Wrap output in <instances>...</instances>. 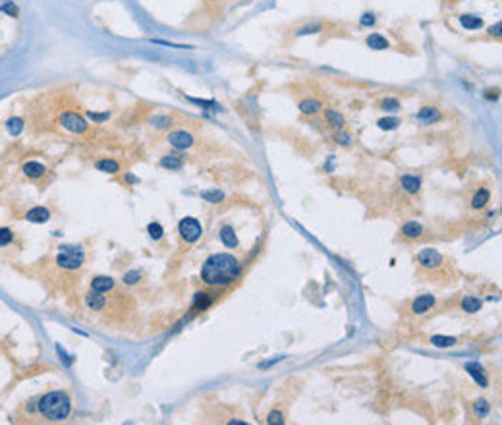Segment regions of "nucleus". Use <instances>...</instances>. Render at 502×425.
Segmentation results:
<instances>
[{"label": "nucleus", "mask_w": 502, "mask_h": 425, "mask_svg": "<svg viewBox=\"0 0 502 425\" xmlns=\"http://www.w3.org/2000/svg\"><path fill=\"white\" fill-rule=\"evenodd\" d=\"M241 265L230 253H216L211 255L201 267V278L209 286H226L239 278Z\"/></svg>", "instance_id": "f257e3e1"}, {"label": "nucleus", "mask_w": 502, "mask_h": 425, "mask_svg": "<svg viewBox=\"0 0 502 425\" xmlns=\"http://www.w3.org/2000/svg\"><path fill=\"white\" fill-rule=\"evenodd\" d=\"M37 412L52 423L66 421L72 413V398L64 390H50L37 400Z\"/></svg>", "instance_id": "f03ea898"}, {"label": "nucleus", "mask_w": 502, "mask_h": 425, "mask_svg": "<svg viewBox=\"0 0 502 425\" xmlns=\"http://www.w3.org/2000/svg\"><path fill=\"white\" fill-rule=\"evenodd\" d=\"M56 263H58V267L68 269V271L79 269L83 265V250L75 248V246H64L56 255Z\"/></svg>", "instance_id": "7ed1b4c3"}, {"label": "nucleus", "mask_w": 502, "mask_h": 425, "mask_svg": "<svg viewBox=\"0 0 502 425\" xmlns=\"http://www.w3.org/2000/svg\"><path fill=\"white\" fill-rule=\"evenodd\" d=\"M178 232H180V236L184 242H188V244H193V242H197L203 234V228H201V223L197 219H193V217H184L182 221H180V225H178Z\"/></svg>", "instance_id": "20e7f679"}, {"label": "nucleus", "mask_w": 502, "mask_h": 425, "mask_svg": "<svg viewBox=\"0 0 502 425\" xmlns=\"http://www.w3.org/2000/svg\"><path fill=\"white\" fill-rule=\"evenodd\" d=\"M60 126L64 130L72 132V134H85L89 128L87 120L81 114L74 113V111H66V113L60 114Z\"/></svg>", "instance_id": "39448f33"}, {"label": "nucleus", "mask_w": 502, "mask_h": 425, "mask_svg": "<svg viewBox=\"0 0 502 425\" xmlns=\"http://www.w3.org/2000/svg\"><path fill=\"white\" fill-rule=\"evenodd\" d=\"M168 143L178 151H186V149H191L193 147V143H195V139L193 136L186 132V130H176L172 134H168Z\"/></svg>", "instance_id": "423d86ee"}, {"label": "nucleus", "mask_w": 502, "mask_h": 425, "mask_svg": "<svg viewBox=\"0 0 502 425\" xmlns=\"http://www.w3.org/2000/svg\"><path fill=\"white\" fill-rule=\"evenodd\" d=\"M417 261L425 269H439L440 265H442V255L437 250H423L419 253Z\"/></svg>", "instance_id": "0eeeda50"}, {"label": "nucleus", "mask_w": 502, "mask_h": 425, "mask_svg": "<svg viewBox=\"0 0 502 425\" xmlns=\"http://www.w3.org/2000/svg\"><path fill=\"white\" fill-rule=\"evenodd\" d=\"M22 170H24V174L29 178V180H33V182H37L41 180L43 176L47 174V166L43 163H39V161H27V163L22 166Z\"/></svg>", "instance_id": "6e6552de"}, {"label": "nucleus", "mask_w": 502, "mask_h": 425, "mask_svg": "<svg viewBox=\"0 0 502 425\" xmlns=\"http://www.w3.org/2000/svg\"><path fill=\"white\" fill-rule=\"evenodd\" d=\"M25 221H29V223H37V225H43V223L50 221V209L43 207V205L33 207V209H29V211L25 212Z\"/></svg>", "instance_id": "1a4fd4ad"}, {"label": "nucleus", "mask_w": 502, "mask_h": 425, "mask_svg": "<svg viewBox=\"0 0 502 425\" xmlns=\"http://www.w3.org/2000/svg\"><path fill=\"white\" fill-rule=\"evenodd\" d=\"M415 118L421 122V124H435V122H439L440 120V113L439 109H435V107H423L419 113L415 114Z\"/></svg>", "instance_id": "9d476101"}, {"label": "nucleus", "mask_w": 502, "mask_h": 425, "mask_svg": "<svg viewBox=\"0 0 502 425\" xmlns=\"http://www.w3.org/2000/svg\"><path fill=\"white\" fill-rule=\"evenodd\" d=\"M400 186L402 189H406L408 193H417L419 189H421V178L415 174H404L400 176Z\"/></svg>", "instance_id": "9b49d317"}, {"label": "nucleus", "mask_w": 502, "mask_h": 425, "mask_svg": "<svg viewBox=\"0 0 502 425\" xmlns=\"http://www.w3.org/2000/svg\"><path fill=\"white\" fill-rule=\"evenodd\" d=\"M435 305V298L431 296V294H425V296H419V298H415L414 303H412V311L417 313V315H421V313H427L431 307Z\"/></svg>", "instance_id": "f8f14e48"}, {"label": "nucleus", "mask_w": 502, "mask_h": 425, "mask_svg": "<svg viewBox=\"0 0 502 425\" xmlns=\"http://www.w3.org/2000/svg\"><path fill=\"white\" fill-rule=\"evenodd\" d=\"M85 305L93 311H100L104 305H106V298L102 296V292H95L91 290L87 296H85Z\"/></svg>", "instance_id": "ddd939ff"}, {"label": "nucleus", "mask_w": 502, "mask_h": 425, "mask_svg": "<svg viewBox=\"0 0 502 425\" xmlns=\"http://www.w3.org/2000/svg\"><path fill=\"white\" fill-rule=\"evenodd\" d=\"M325 120H326V124L330 126V128H334L336 132L344 130V126H346L344 116H342L338 111H334V109H325Z\"/></svg>", "instance_id": "4468645a"}, {"label": "nucleus", "mask_w": 502, "mask_h": 425, "mask_svg": "<svg viewBox=\"0 0 502 425\" xmlns=\"http://www.w3.org/2000/svg\"><path fill=\"white\" fill-rule=\"evenodd\" d=\"M95 168L104 172V174H118L122 170V164L118 161H114V159H100V161L95 163Z\"/></svg>", "instance_id": "2eb2a0df"}, {"label": "nucleus", "mask_w": 502, "mask_h": 425, "mask_svg": "<svg viewBox=\"0 0 502 425\" xmlns=\"http://www.w3.org/2000/svg\"><path fill=\"white\" fill-rule=\"evenodd\" d=\"M323 111V102L317 99H305L300 102V113L305 116H313V114Z\"/></svg>", "instance_id": "dca6fc26"}, {"label": "nucleus", "mask_w": 502, "mask_h": 425, "mask_svg": "<svg viewBox=\"0 0 502 425\" xmlns=\"http://www.w3.org/2000/svg\"><path fill=\"white\" fill-rule=\"evenodd\" d=\"M489 201H490V191L485 188H481L473 193V197H471V207H473V209H485Z\"/></svg>", "instance_id": "f3484780"}, {"label": "nucleus", "mask_w": 502, "mask_h": 425, "mask_svg": "<svg viewBox=\"0 0 502 425\" xmlns=\"http://www.w3.org/2000/svg\"><path fill=\"white\" fill-rule=\"evenodd\" d=\"M91 288H93L95 292H108V290H112L114 288V280L110 276H95V278L91 280Z\"/></svg>", "instance_id": "a211bd4d"}, {"label": "nucleus", "mask_w": 502, "mask_h": 425, "mask_svg": "<svg viewBox=\"0 0 502 425\" xmlns=\"http://www.w3.org/2000/svg\"><path fill=\"white\" fill-rule=\"evenodd\" d=\"M367 47H371L373 50H385L390 47L389 39L383 37L381 33H371L369 37H367Z\"/></svg>", "instance_id": "6ab92c4d"}, {"label": "nucleus", "mask_w": 502, "mask_h": 425, "mask_svg": "<svg viewBox=\"0 0 502 425\" xmlns=\"http://www.w3.org/2000/svg\"><path fill=\"white\" fill-rule=\"evenodd\" d=\"M460 24L464 25L465 29L473 31V29H481L483 27V20L479 16H473V14H462L460 16Z\"/></svg>", "instance_id": "aec40b11"}, {"label": "nucleus", "mask_w": 502, "mask_h": 425, "mask_svg": "<svg viewBox=\"0 0 502 425\" xmlns=\"http://www.w3.org/2000/svg\"><path fill=\"white\" fill-rule=\"evenodd\" d=\"M220 240H222V244H224L226 248H236L238 246V236H236V232H234L232 226H222Z\"/></svg>", "instance_id": "412c9836"}, {"label": "nucleus", "mask_w": 502, "mask_h": 425, "mask_svg": "<svg viewBox=\"0 0 502 425\" xmlns=\"http://www.w3.org/2000/svg\"><path fill=\"white\" fill-rule=\"evenodd\" d=\"M161 166L166 168V170H182L184 161L178 155H164L163 159H161Z\"/></svg>", "instance_id": "4be33fe9"}, {"label": "nucleus", "mask_w": 502, "mask_h": 425, "mask_svg": "<svg viewBox=\"0 0 502 425\" xmlns=\"http://www.w3.org/2000/svg\"><path fill=\"white\" fill-rule=\"evenodd\" d=\"M421 232H423V226L419 225V223H406V225L402 226V236L408 238V240L419 238Z\"/></svg>", "instance_id": "5701e85b"}, {"label": "nucleus", "mask_w": 502, "mask_h": 425, "mask_svg": "<svg viewBox=\"0 0 502 425\" xmlns=\"http://www.w3.org/2000/svg\"><path fill=\"white\" fill-rule=\"evenodd\" d=\"M16 244V234L12 228L0 226V248H12Z\"/></svg>", "instance_id": "b1692460"}, {"label": "nucleus", "mask_w": 502, "mask_h": 425, "mask_svg": "<svg viewBox=\"0 0 502 425\" xmlns=\"http://www.w3.org/2000/svg\"><path fill=\"white\" fill-rule=\"evenodd\" d=\"M481 300L479 298H475V296H465L464 300H462V309L464 311H467V313H475V311H479L481 309Z\"/></svg>", "instance_id": "393cba45"}, {"label": "nucleus", "mask_w": 502, "mask_h": 425, "mask_svg": "<svg viewBox=\"0 0 502 425\" xmlns=\"http://www.w3.org/2000/svg\"><path fill=\"white\" fill-rule=\"evenodd\" d=\"M379 109L385 113H396V111H400V100L394 99V97H387V99L381 100Z\"/></svg>", "instance_id": "a878e982"}, {"label": "nucleus", "mask_w": 502, "mask_h": 425, "mask_svg": "<svg viewBox=\"0 0 502 425\" xmlns=\"http://www.w3.org/2000/svg\"><path fill=\"white\" fill-rule=\"evenodd\" d=\"M151 124L155 126V128H159V130H168L172 126V118L164 116V114H157V116L151 118Z\"/></svg>", "instance_id": "bb28decb"}, {"label": "nucleus", "mask_w": 502, "mask_h": 425, "mask_svg": "<svg viewBox=\"0 0 502 425\" xmlns=\"http://www.w3.org/2000/svg\"><path fill=\"white\" fill-rule=\"evenodd\" d=\"M467 371H469V375H473V379H475L477 383H481V387H487V379H485L481 367L477 363H467Z\"/></svg>", "instance_id": "cd10ccee"}, {"label": "nucleus", "mask_w": 502, "mask_h": 425, "mask_svg": "<svg viewBox=\"0 0 502 425\" xmlns=\"http://www.w3.org/2000/svg\"><path fill=\"white\" fill-rule=\"evenodd\" d=\"M400 124H402L400 118H381V120L376 122V126H379L381 130H387V132H390V130H396Z\"/></svg>", "instance_id": "c85d7f7f"}, {"label": "nucleus", "mask_w": 502, "mask_h": 425, "mask_svg": "<svg viewBox=\"0 0 502 425\" xmlns=\"http://www.w3.org/2000/svg\"><path fill=\"white\" fill-rule=\"evenodd\" d=\"M431 342H433L435 346H439V348H448V346H454V344H456V338L440 337V335H437V337L431 338Z\"/></svg>", "instance_id": "c756f323"}, {"label": "nucleus", "mask_w": 502, "mask_h": 425, "mask_svg": "<svg viewBox=\"0 0 502 425\" xmlns=\"http://www.w3.org/2000/svg\"><path fill=\"white\" fill-rule=\"evenodd\" d=\"M489 410H490L489 402L483 400V398H481V400H477L475 404H473V412H475L477 417H485V415L489 413Z\"/></svg>", "instance_id": "7c9ffc66"}, {"label": "nucleus", "mask_w": 502, "mask_h": 425, "mask_svg": "<svg viewBox=\"0 0 502 425\" xmlns=\"http://www.w3.org/2000/svg\"><path fill=\"white\" fill-rule=\"evenodd\" d=\"M6 128L10 132V136H18L22 132V128H24V122H22V118H12V120H8Z\"/></svg>", "instance_id": "2f4dec72"}, {"label": "nucleus", "mask_w": 502, "mask_h": 425, "mask_svg": "<svg viewBox=\"0 0 502 425\" xmlns=\"http://www.w3.org/2000/svg\"><path fill=\"white\" fill-rule=\"evenodd\" d=\"M147 232H149V236L153 238V240H161V238L164 236L163 226L159 225V223H151V225L147 226Z\"/></svg>", "instance_id": "473e14b6"}, {"label": "nucleus", "mask_w": 502, "mask_h": 425, "mask_svg": "<svg viewBox=\"0 0 502 425\" xmlns=\"http://www.w3.org/2000/svg\"><path fill=\"white\" fill-rule=\"evenodd\" d=\"M334 141L338 143V145H344V147H348V145H351V141H353V138H351L350 134H346V132H336L334 134Z\"/></svg>", "instance_id": "72a5a7b5"}, {"label": "nucleus", "mask_w": 502, "mask_h": 425, "mask_svg": "<svg viewBox=\"0 0 502 425\" xmlns=\"http://www.w3.org/2000/svg\"><path fill=\"white\" fill-rule=\"evenodd\" d=\"M0 12H6L8 16L16 18V16H18V6L14 4L12 0H6V2H2V4H0Z\"/></svg>", "instance_id": "f704fd0d"}, {"label": "nucleus", "mask_w": 502, "mask_h": 425, "mask_svg": "<svg viewBox=\"0 0 502 425\" xmlns=\"http://www.w3.org/2000/svg\"><path fill=\"white\" fill-rule=\"evenodd\" d=\"M201 197H203V199H207L209 203H218V201L222 199L224 195H222L220 191H214L213 189V191H203V193H201Z\"/></svg>", "instance_id": "c9c22d12"}, {"label": "nucleus", "mask_w": 502, "mask_h": 425, "mask_svg": "<svg viewBox=\"0 0 502 425\" xmlns=\"http://www.w3.org/2000/svg\"><path fill=\"white\" fill-rule=\"evenodd\" d=\"M375 22H376V18L373 12H365L363 16H361V20H359V24L363 25V27H371V25H375Z\"/></svg>", "instance_id": "e433bc0d"}, {"label": "nucleus", "mask_w": 502, "mask_h": 425, "mask_svg": "<svg viewBox=\"0 0 502 425\" xmlns=\"http://www.w3.org/2000/svg\"><path fill=\"white\" fill-rule=\"evenodd\" d=\"M139 278H141L139 271H130V273L124 276V282L126 284H136V282H139Z\"/></svg>", "instance_id": "4c0bfd02"}, {"label": "nucleus", "mask_w": 502, "mask_h": 425, "mask_svg": "<svg viewBox=\"0 0 502 425\" xmlns=\"http://www.w3.org/2000/svg\"><path fill=\"white\" fill-rule=\"evenodd\" d=\"M267 423H271V425L284 423V419H282V413H280V412H271V413H269V417H267Z\"/></svg>", "instance_id": "58836bf2"}, {"label": "nucleus", "mask_w": 502, "mask_h": 425, "mask_svg": "<svg viewBox=\"0 0 502 425\" xmlns=\"http://www.w3.org/2000/svg\"><path fill=\"white\" fill-rule=\"evenodd\" d=\"M321 29V25L315 24V25H305V27H301L300 31H298V35H309V33H317Z\"/></svg>", "instance_id": "ea45409f"}, {"label": "nucleus", "mask_w": 502, "mask_h": 425, "mask_svg": "<svg viewBox=\"0 0 502 425\" xmlns=\"http://www.w3.org/2000/svg\"><path fill=\"white\" fill-rule=\"evenodd\" d=\"M489 35H494V37H500V22L496 25H492L489 29Z\"/></svg>", "instance_id": "a19ab883"}]
</instances>
